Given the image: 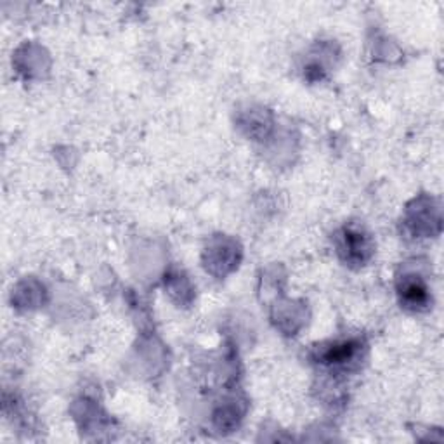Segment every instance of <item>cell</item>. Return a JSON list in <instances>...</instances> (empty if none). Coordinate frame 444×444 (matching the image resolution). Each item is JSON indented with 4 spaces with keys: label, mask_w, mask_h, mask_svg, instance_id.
<instances>
[{
    "label": "cell",
    "mask_w": 444,
    "mask_h": 444,
    "mask_svg": "<svg viewBox=\"0 0 444 444\" xmlns=\"http://www.w3.org/2000/svg\"><path fill=\"white\" fill-rule=\"evenodd\" d=\"M401 297L408 307L413 309H422L424 306L429 304V292L422 281L415 280H405L401 288Z\"/></svg>",
    "instance_id": "1"
},
{
    "label": "cell",
    "mask_w": 444,
    "mask_h": 444,
    "mask_svg": "<svg viewBox=\"0 0 444 444\" xmlns=\"http://www.w3.org/2000/svg\"><path fill=\"white\" fill-rule=\"evenodd\" d=\"M368 249V240H366L365 233L358 231V229H346L344 233V243L342 250L347 252L349 259L361 257Z\"/></svg>",
    "instance_id": "2"
}]
</instances>
